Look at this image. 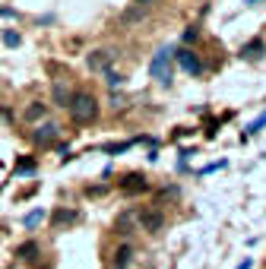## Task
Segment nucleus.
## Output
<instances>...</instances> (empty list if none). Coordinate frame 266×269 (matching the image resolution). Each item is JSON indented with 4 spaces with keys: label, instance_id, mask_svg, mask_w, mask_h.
<instances>
[{
    "label": "nucleus",
    "instance_id": "3",
    "mask_svg": "<svg viewBox=\"0 0 266 269\" xmlns=\"http://www.w3.org/2000/svg\"><path fill=\"white\" fill-rule=\"evenodd\" d=\"M162 228H165V212L162 209H143L140 219H136V231H146V234H159Z\"/></svg>",
    "mask_w": 266,
    "mask_h": 269
},
{
    "label": "nucleus",
    "instance_id": "14",
    "mask_svg": "<svg viewBox=\"0 0 266 269\" xmlns=\"http://www.w3.org/2000/svg\"><path fill=\"white\" fill-rule=\"evenodd\" d=\"M70 98H73V92L67 89V83H64V80H57V83H54V101L67 108V105H70Z\"/></svg>",
    "mask_w": 266,
    "mask_h": 269
},
{
    "label": "nucleus",
    "instance_id": "4",
    "mask_svg": "<svg viewBox=\"0 0 266 269\" xmlns=\"http://www.w3.org/2000/svg\"><path fill=\"white\" fill-rule=\"evenodd\" d=\"M114 57H117L114 48H98V51H92V54L86 57V64H89L92 73H108L111 64H114Z\"/></svg>",
    "mask_w": 266,
    "mask_h": 269
},
{
    "label": "nucleus",
    "instance_id": "16",
    "mask_svg": "<svg viewBox=\"0 0 266 269\" xmlns=\"http://www.w3.org/2000/svg\"><path fill=\"white\" fill-rule=\"evenodd\" d=\"M32 171H35V162H32V159H19V162H16V175H32Z\"/></svg>",
    "mask_w": 266,
    "mask_h": 269
},
{
    "label": "nucleus",
    "instance_id": "13",
    "mask_svg": "<svg viewBox=\"0 0 266 269\" xmlns=\"http://www.w3.org/2000/svg\"><path fill=\"white\" fill-rule=\"evenodd\" d=\"M38 254H41V250H38L35 241H25V244L16 247V257H19V260H29V263H32V260H38Z\"/></svg>",
    "mask_w": 266,
    "mask_h": 269
},
{
    "label": "nucleus",
    "instance_id": "5",
    "mask_svg": "<svg viewBox=\"0 0 266 269\" xmlns=\"http://www.w3.org/2000/svg\"><path fill=\"white\" fill-rule=\"evenodd\" d=\"M136 219H140V209H124V212L114 219V231L124 234V238H127V234H133V231H136Z\"/></svg>",
    "mask_w": 266,
    "mask_h": 269
},
{
    "label": "nucleus",
    "instance_id": "8",
    "mask_svg": "<svg viewBox=\"0 0 266 269\" xmlns=\"http://www.w3.org/2000/svg\"><path fill=\"white\" fill-rule=\"evenodd\" d=\"M130 260H133V247L121 244L114 250V257H111V266H114V269H130Z\"/></svg>",
    "mask_w": 266,
    "mask_h": 269
},
{
    "label": "nucleus",
    "instance_id": "21",
    "mask_svg": "<svg viewBox=\"0 0 266 269\" xmlns=\"http://www.w3.org/2000/svg\"><path fill=\"white\" fill-rule=\"evenodd\" d=\"M196 38H200V29H196V25H190V29L184 32V41H196Z\"/></svg>",
    "mask_w": 266,
    "mask_h": 269
},
{
    "label": "nucleus",
    "instance_id": "12",
    "mask_svg": "<svg viewBox=\"0 0 266 269\" xmlns=\"http://www.w3.org/2000/svg\"><path fill=\"white\" fill-rule=\"evenodd\" d=\"M76 219H80V212H76V209H57L54 219H51V225H54V228H64V225H73Z\"/></svg>",
    "mask_w": 266,
    "mask_h": 269
},
{
    "label": "nucleus",
    "instance_id": "20",
    "mask_svg": "<svg viewBox=\"0 0 266 269\" xmlns=\"http://www.w3.org/2000/svg\"><path fill=\"white\" fill-rule=\"evenodd\" d=\"M260 127H266V111H263V114H260V117L254 120L251 127H247V133H257V130H260Z\"/></svg>",
    "mask_w": 266,
    "mask_h": 269
},
{
    "label": "nucleus",
    "instance_id": "18",
    "mask_svg": "<svg viewBox=\"0 0 266 269\" xmlns=\"http://www.w3.org/2000/svg\"><path fill=\"white\" fill-rule=\"evenodd\" d=\"M45 219V209H35V212H29L25 215V228H35V225Z\"/></svg>",
    "mask_w": 266,
    "mask_h": 269
},
{
    "label": "nucleus",
    "instance_id": "15",
    "mask_svg": "<svg viewBox=\"0 0 266 269\" xmlns=\"http://www.w3.org/2000/svg\"><path fill=\"white\" fill-rule=\"evenodd\" d=\"M45 114H48L45 101H29V108H25V120H41Z\"/></svg>",
    "mask_w": 266,
    "mask_h": 269
},
{
    "label": "nucleus",
    "instance_id": "6",
    "mask_svg": "<svg viewBox=\"0 0 266 269\" xmlns=\"http://www.w3.org/2000/svg\"><path fill=\"white\" fill-rule=\"evenodd\" d=\"M175 57H177V64H181V70H184V73H190V76H200V73H203V64H200V57H196L190 48L177 51Z\"/></svg>",
    "mask_w": 266,
    "mask_h": 269
},
{
    "label": "nucleus",
    "instance_id": "10",
    "mask_svg": "<svg viewBox=\"0 0 266 269\" xmlns=\"http://www.w3.org/2000/svg\"><path fill=\"white\" fill-rule=\"evenodd\" d=\"M57 133H61V127H57V124H45V127H38V130H35V143L48 146V143H54V140H57Z\"/></svg>",
    "mask_w": 266,
    "mask_h": 269
},
{
    "label": "nucleus",
    "instance_id": "17",
    "mask_svg": "<svg viewBox=\"0 0 266 269\" xmlns=\"http://www.w3.org/2000/svg\"><path fill=\"white\" fill-rule=\"evenodd\" d=\"M19 41H22V38H19V32H13V29H6V32H3V45H6V48H19Z\"/></svg>",
    "mask_w": 266,
    "mask_h": 269
},
{
    "label": "nucleus",
    "instance_id": "22",
    "mask_svg": "<svg viewBox=\"0 0 266 269\" xmlns=\"http://www.w3.org/2000/svg\"><path fill=\"white\" fill-rule=\"evenodd\" d=\"M251 266H254V263H251V260H244V263H241V266H238V269H251Z\"/></svg>",
    "mask_w": 266,
    "mask_h": 269
},
{
    "label": "nucleus",
    "instance_id": "19",
    "mask_svg": "<svg viewBox=\"0 0 266 269\" xmlns=\"http://www.w3.org/2000/svg\"><path fill=\"white\" fill-rule=\"evenodd\" d=\"M105 76H108V86H111V89H114V86H121V83H124V76H121V73H114V70H108Z\"/></svg>",
    "mask_w": 266,
    "mask_h": 269
},
{
    "label": "nucleus",
    "instance_id": "2",
    "mask_svg": "<svg viewBox=\"0 0 266 269\" xmlns=\"http://www.w3.org/2000/svg\"><path fill=\"white\" fill-rule=\"evenodd\" d=\"M171 60H175V48L162 45L156 54H152V64H149L152 80H159L162 86H171V76H175V67H171Z\"/></svg>",
    "mask_w": 266,
    "mask_h": 269
},
{
    "label": "nucleus",
    "instance_id": "9",
    "mask_svg": "<svg viewBox=\"0 0 266 269\" xmlns=\"http://www.w3.org/2000/svg\"><path fill=\"white\" fill-rule=\"evenodd\" d=\"M266 54V41L263 38H254V41H247V45L241 48V57L244 60H260Z\"/></svg>",
    "mask_w": 266,
    "mask_h": 269
},
{
    "label": "nucleus",
    "instance_id": "7",
    "mask_svg": "<svg viewBox=\"0 0 266 269\" xmlns=\"http://www.w3.org/2000/svg\"><path fill=\"white\" fill-rule=\"evenodd\" d=\"M121 190L124 193H143V190H149V180H146L143 175H124V180H121Z\"/></svg>",
    "mask_w": 266,
    "mask_h": 269
},
{
    "label": "nucleus",
    "instance_id": "11",
    "mask_svg": "<svg viewBox=\"0 0 266 269\" xmlns=\"http://www.w3.org/2000/svg\"><path fill=\"white\" fill-rule=\"evenodd\" d=\"M146 13H149V3H140V0H136L130 10H127V13L121 16V22H124V25H130V22H136V19H143Z\"/></svg>",
    "mask_w": 266,
    "mask_h": 269
},
{
    "label": "nucleus",
    "instance_id": "1",
    "mask_svg": "<svg viewBox=\"0 0 266 269\" xmlns=\"http://www.w3.org/2000/svg\"><path fill=\"white\" fill-rule=\"evenodd\" d=\"M67 111H70V117L76 120V124H89V120L98 117V101H95L92 92H73Z\"/></svg>",
    "mask_w": 266,
    "mask_h": 269
}]
</instances>
